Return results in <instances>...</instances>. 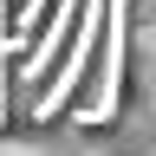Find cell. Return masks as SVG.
Returning a JSON list of instances; mask_svg holds the SVG:
<instances>
[{
	"mask_svg": "<svg viewBox=\"0 0 156 156\" xmlns=\"http://www.w3.org/2000/svg\"><path fill=\"white\" fill-rule=\"evenodd\" d=\"M136 156H156V136H143V150H136Z\"/></svg>",
	"mask_w": 156,
	"mask_h": 156,
	"instance_id": "3",
	"label": "cell"
},
{
	"mask_svg": "<svg viewBox=\"0 0 156 156\" xmlns=\"http://www.w3.org/2000/svg\"><path fill=\"white\" fill-rule=\"evenodd\" d=\"M136 13H143V39H136V46H143V85L156 98V0H150V7L136 0Z\"/></svg>",
	"mask_w": 156,
	"mask_h": 156,
	"instance_id": "2",
	"label": "cell"
},
{
	"mask_svg": "<svg viewBox=\"0 0 156 156\" xmlns=\"http://www.w3.org/2000/svg\"><path fill=\"white\" fill-rule=\"evenodd\" d=\"M91 13H98V0H65L52 39L33 52V65H26V117H46L52 111V98H58V85H65L72 58H78V39H85V26H91Z\"/></svg>",
	"mask_w": 156,
	"mask_h": 156,
	"instance_id": "1",
	"label": "cell"
}]
</instances>
